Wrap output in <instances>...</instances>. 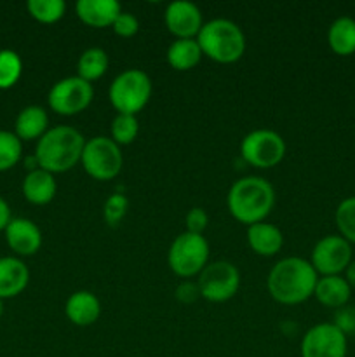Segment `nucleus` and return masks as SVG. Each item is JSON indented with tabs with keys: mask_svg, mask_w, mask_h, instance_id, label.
Here are the masks:
<instances>
[{
	"mask_svg": "<svg viewBox=\"0 0 355 357\" xmlns=\"http://www.w3.org/2000/svg\"><path fill=\"white\" fill-rule=\"evenodd\" d=\"M319 274L308 260L289 257L271 267L267 288L271 298L284 305H298L306 302L315 291Z\"/></svg>",
	"mask_w": 355,
	"mask_h": 357,
	"instance_id": "nucleus-1",
	"label": "nucleus"
},
{
	"mask_svg": "<svg viewBox=\"0 0 355 357\" xmlns=\"http://www.w3.org/2000/svg\"><path fill=\"white\" fill-rule=\"evenodd\" d=\"M86 138L72 126H56L37 142L35 159L40 169L49 173H65L82 159Z\"/></svg>",
	"mask_w": 355,
	"mask_h": 357,
	"instance_id": "nucleus-2",
	"label": "nucleus"
},
{
	"mask_svg": "<svg viewBox=\"0 0 355 357\" xmlns=\"http://www.w3.org/2000/svg\"><path fill=\"white\" fill-rule=\"evenodd\" d=\"M228 211L244 225L265 222L275 206V190L265 178L244 176L230 187L226 195Z\"/></svg>",
	"mask_w": 355,
	"mask_h": 357,
	"instance_id": "nucleus-3",
	"label": "nucleus"
},
{
	"mask_svg": "<svg viewBox=\"0 0 355 357\" xmlns=\"http://www.w3.org/2000/svg\"><path fill=\"white\" fill-rule=\"evenodd\" d=\"M197 42L202 49V54L223 65L239 61L246 52L244 31L240 30L239 24L223 17H216L202 24Z\"/></svg>",
	"mask_w": 355,
	"mask_h": 357,
	"instance_id": "nucleus-4",
	"label": "nucleus"
},
{
	"mask_svg": "<svg viewBox=\"0 0 355 357\" xmlns=\"http://www.w3.org/2000/svg\"><path fill=\"white\" fill-rule=\"evenodd\" d=\"M108 98L118 114L136 115L152 98V80L143 70L129 68L111 80Z\"/></svg>",
	"mask_w": 355,
	"mask_h": 357,
	"instance_id": "nucleus-5",
	"label": "nucleus"
},
{
	"mask_svg": "<svg viewBox=\"0 0 355 357\" xmlns=\"http://www.w3.org/2000/svg\"><path fill=\"white\" fill-rule=\"evenodd\" d=\"M167 264L178 278L190 279L200 274L209 264V244L205 237L184 230L171 244Z\"/></svg>",
	"mask_w": 355,
	"mask_h": 357,
	"instance_id": "nucleus-6",
	"label": "nucleus"
},
{
	"mask_svg": "<svg viewBox=\"0 0 355 357\" xmlns=\"http://www.w3.org/2000/svg\"><path fill=\"white\" fill-rule=\"evenodd\" d=\"M80 162L94 180L108 181L118 176L124 166V157L120 146L113 139L108 136H94L86 142Z\"/></svg>",
	"mask_w": 355,
	"mask_h": 357,
	"instance_id": "nucleus-7",
	"label": "nucleus"
},
{
	"mask_svg": "<svg viewBox=\"0 0 355 357\" xmlns=\"http://www.w3.org/2000/svg\"><path fill=\"white\" fill-rule=\"evenodd\" d=\"M240 155L251 166L270 169L284 159L285 142L271 129H254L242 138Z\"/></svg>",
	"mask_w": 355,
	"mask_h": 357,
	"instance_id": "nucleus-8",
	"label": "nucleus"
},
{
	"mask_svg": "<svg viewBox=\"0 0 355 357\" xmlns=\"http://www.w3.org/2000/svg\"><path fill=\"white\" fill-rule=\"evenodd\" d=\"M197 286L200 289V296L209 302H226L239 291L240 272L235 265L226 260L212 261L198 274Z\"/></svg>",
	"mask_w": 355,
	"mask_h": 357,
	"instance_id": "nucleus-9",
	"label": "nucleus"
},
{
	"mask_svg": "<svg viewBox=\"0 0 355 357\" xmlns=\"http://www.w3.org/2000/svg\"><path fill=\"white\" fill-rule=\"evenodd\" d=\"M93 84L75 75L58 80L51 87V91H49L47 101L52 112L72 117V115H77L86 110L90 105V101H93Z\"/></svg>",
	"mask_w": 355,
	"mask_h": 357,
	"instance_id": "nucleus-10",
	"label": "nucleus"
},
{
	"mask_svg": "<svg viewBox=\"0 0 355 357\" xmlns=\"http://www.w3.org/2000/svg\"><path fill=\"white\" fill-rule=\"evenodd\" d=\"M310 264L317 274L341 275L352 264V244L341 236H326L313 246Z\"/></svg>",
	"mask_w": 355,
	"mask_h": 357,
	"instance_id": "nucleus-11",
	"label": "nucleus"
},
{
	"mask_svg": "<svg viewBox=\"0 0 355 357\" xmlns=\"http://www.w3.org/2000/svg\"><path fill=\"white\" fill-rule=\"evenodd\" d=\"M347 335L333 323L315 324L301 340V357H347Z\"/></svg>",
	"mask_w": 355,
	"mask_h": 357,
	"instance_id": "nucleus-12",
	"label": "nucleus"
},
{
	"mask_svg": "<svg viewBox=\"0 0 355 357\" xmlns=\"http://www.w3.org/2000/svg\"><path fill=\"white\" fill-rule=\"evenodd\" d=\"M164 21L176 38H195L204 24L200 9L188 0L171 2L164 14Z\"/></svg>",
	"mask_w": 355,
	"mask_h": 357,
	"instance_id": "nucleus-13",
	"label": "nucleus"
},
{
	"mask_svg": "<svg viewBox=\"0 0 355 357\" xmlns=\"http://www.w3.org/2000/svg\"><path fill=\"white\" fill-rule=\"evenodd\" d=\"M3 234H6L7 246L17 257H31L42 246L40 229L37 227V223L28 218H13L3 230Z\"/></svg>",
	"mask_w": 355,
	"mask_h": 357,
	"instance_id": "nucleus-14",
	"label": "nucleus"
},
{
	"mask_svg": "<svg viewBox=\"0 0 355 357\" xmlns=\"http://www.w3.org/2000/svg\"><path fill=\"white\" fill-rule=\"evenodd\" d=\"M30 271L23 260L16 257L0 258V298H14L26 289Z\"/></svg>",
	"mask_w": 355,
	"mask_h": 357,
	"instance_id": "nucleus-15",
	"label": "nucleus"
},
{
	"mask_svg": "<svg viewBox=\"0 0 355 357\" xmlns=\"http://www.w3.org/2000/svg\"><path fill=\"white\" fill-rule=\"evenodd\" d=\"M75 13L79 20L89 26L106 28L113 24L122 9L117 0H79Z\"/></svg>",
	"mask_w": 355,
	"mask_h": 357,
	"instance_id": "nucleus-16",
	"label": "nucleus"
},
{
	"mask_svg": "<svg viewBox=\"0 0 355 357\" xmlns=\"http://www.w3.org/2000/svg\"><path fill=\"white\" fill-rule=\"evenodd\" d=\"M65 314L75 326L86 328L96 323L101 314V303L90 291H75L66 300Z\"/></svg>",
	"mask_w": 355,
	"mask_h": 357,
	"instance_id": "nucleus-17",
	"label": "nucleus"
},
{
	"mask_svg": "<svg viewBox=\"0 0 355 357\" xmlns=\"http://www.w3.org/2000/svg\"><path fill=\"white\" fill-rule=\"evenodd\" d=\"M58 185H56L54 174L45 169L28 171L23 180V195L28 202L35 206H44L54 199Z\"/></svg>",
	"mask_w": 355,
	"mask_h": 357,
	"instance_id": "nucleus-18",
	"label": "nucleus"
},
{
	"mask_svg": "<svg viewBox=\"0 0 355 357\" xmlns=\"http://www.w3.org/2000/svg\"><path fill=\"white\" fill-rule=\"evenodd\" d=\"M313 296L329 309H341L348 305L352 296V288L343 275H322L319 278Z\"/></svg>",
	"mask_w": 355,
	"mask_h": 357,
	"instance_id": "nucleus-19",
	"label": "nucleus"
},
{
	"mask_svg": "<svg viewBox=\"0 0 355 357\" xmlns=\"http://www.w3.org/2000/svg\"><path fill=\"white\" fill-rule=\"evenodd\" d=\"M49 117L47 112L38 105L24 107L17 114L14 122V135L21 142H31V139H40L49 131Z\"/></svg>",
	"mask_w": 355,
	"mask_h": 357,
	"instance_id": "nucleus-20",
	"label": "nucleus"
},
{
	"mask_svg": "<svg viewBox=\"0 0 355 357\" xmlns=\"http://www.w3.org/2000/svg\"><path fill=\"white\" fill-rule=\"evenodd\" d=\"M247 243L251 250L261 257H274L282 250L284 236L275 225L267 222L254 223L247 229Z\"/></svg>",
	"mask_w": 355,
	"mask_h": 357,
	"instance_id": "nucleus-21",
	"label": "nucleus"
},
{
	"mask_svg": "<svg viewBox=\"0 0 355 357\" xmlns=\"http://www.w3.org/2000/svg\"><path fill=\"white\" fill-rule=\"evenodd\" d=\"M202 56L204 54L197 38H176L167 49V63L180 72H187L197 66Z\"/></svg>",
	"mask_w": 355,
	"mask_h": 357,
	"instance_id": "nucleus-22",
	"label": "nucleus"
},
{
	"mask_svg": "<svg viewBox=\"0 0 355 357\" xmlns=\"http://www.w3.org/2000/svg\"><path fill=\"white\" fill-rule=\"evenodd\" d=\"M327 42L331 51L338 56H350L355 52V20L341 16L331 23L327 30Z\"/></svg>",
	"mask_w": 355,
	"mask_h": 357,
	"instance_id": "nucleus-23",
	"label": "nucleus"
},
{
	"mask_svg": "<svg viewBox=\"0 0 355 357\" xmlns=\"http://www.w3.org/2000/svg\"><path fill=\"white\" fill-rule=\"evenodd\" d=\"M108 63L110 61H108V54L104 49L89 47L80 54L79 63H77V72H79L80 79L94 82L104 75V72L108 70Z\"/></svg>",
	"mask_w": 355,
	"mask_h": 357,
	"instance_id": "nucleus-24",
	"label": "nucleus"
},
{
	"mask_svg": "<svg viewBox=\"0 0 355 357\" xmlns=\"http://www.w3.org/2000/svg\"><path fill=\"white\" fill-rule=\"evenodd\" d=\"M23 73V61L13 49L0 51V89H10L16 86Z\"/></svg>",
	"mask_w": 355,
	"mask_h": 357,
	"instance_id": "nucleus-25",
	"label": "nucleus"
},
{
	"mask_svg": "<svg viewBox=\"0 0 355 357\" xmlns=\"http://www.w3.org/2000/svg\"><path fill=\"white\" fill-rule=\"evenodd\" d=\"M26 9L33 20L51 24L65 16L66 3L63 0H28Z\"/></svg>",
	"mask_w": 355,
	"mask_h": 357,
	"instance_id": "nucleus-26",
	"label": "nucleus"
},
{
	"mask_svg": "<svg viewBox=\"0 0 355 357\" xmlns=\"http://www.w3.org/2000/svg\"><path fill=\"white\" fill-rule=\"evenodd\" d=\"M23 155V142L14 132L0 129V173L16 166Z\"/></svg>",
	"mask_w": 355,
	"mask_h": 357,
	"instance_id": "nucleus-27",
	"label": "nucleus"
},
{
	"mask_svg": "<svg viewBox=\"0 0 355 357\" xmlns=\"http://www.w3.org/2000/svg\"><path fill=\"white\" fill-rule=\"evenodd\" d=\"M139 132V122L136 115L117 114L111 122V139L118 146L131 145Z\"/></svg>",
	"mask_w": 355,
	"mask_h": 357,
	"instance_id": "nucleus-28",
	"label": "nucleus"
},
{
	"mask_svg": "<svg viewBox=\"0 0 355 357\" xmlns=\"http://www.w3.org/2000/svg\"><path fill=\"white\" fill-rule=\"evenodd\" d=\"M340 236L350 244H355V195L343 199L334 213Z\"/></svg>",
	"mask_w": 355,
	"mask_h": 357,
	"instance_id": "nucleus-29",
	"label": "nucleus"
},
{
	"mask_svg": "<svg viewBox=\"0 0 355 357\" xmlns=\"http://www.w3.org/2000/svg\"><path fill=\"white\" fill-rule=\"evenodd\" d=\"M129 201L124 194H111L110 197L104 201L103 206V218L108 225L115 227L124 220L127 215Z\"/></svg>",
	"mask_w": 355,
	"mask_h": 357,
	"instance_id": "nucleus-30",
	"label": "nucleus"
},
{
	"mask_svg": "<svg viewBox=\"0 0 355 357\" xmlns=\"http://www.w3.org/2000/svg\"><path fill=\"white\" fill-rule=\"evenodd\" d=\"M111 28H113V31L118 35V37L127 38L138 33L139 21L134 14L122 10V13L117 16V20L113 21V24H111Z\"/></svg>",
	"mask_w": 355,
	"mask_h": 357,
	"instance_id": "nucleus-31",
	"label": "nucleus"
},
{
	"mask_svg": "<svg viewBox=\"0 0 355 357\" xmlns=\"http://www.w3.org/2000/svg\"><path fill=\"white\" fill-rule=\"evenodd\" d=\"M334 326L345 335H354L355 333V309L350 305H345L336 310L334 314Z\"/></svg>",
	"mask_w": 355,
	"mask_h": 357,
	"instance_id": "nucleus-32",
	"label": "nucleus"
},
{
	"mask_svg": "<svg viewBox=\"0 0 355 357\" xmlns=\"http://www.w3.org/2000/svg\"><path fill=\"white\" fill-rule=\"evenodd\" d=\"M184 223H187V232L200 234V236H204V230L207 229L209 216L202 208H191L190 211L187 213Z\"/></svg>",
	"mask_w": 355,
	"mask_h": 357,
	"instance_id": "nucleus-33",
	"label": "nucleus"
},
{
	"mask_svg": "<svg viewBox=\"0 0 355 357\" xmlns=\"http://www.w3.org/2000/svg\"><path fill=\"white\" fill-rule=\"evenodd\" d=\"M200 296V289H198L197 282L184 281L181 282L176 288V298L180 300L181 303H191Z\"/></svg>",
	"mask_w": 355,
	"mask_h": 357,
	"instance_id": "nucleus-34",
	"label": "nucleus"
},
{
	"mask_svg": "<svg viewBox=\"0 0 355 357\" xmlns=\"http://www.w3.org/2000/svg\"><path fill=\"white\" fill-rule=\"evenodd\" d=\"M10 220H13V216H10L9 204H7V202L0 197V232H2V230H6V227L9 225Z\"/></svg>",
	"mask_w": 355,
	"mask_h": 357,
	"instance_id": "nucleus-35",
	"label": "nucleus"
},
{
	"mask_svg": "<svg viewBox=\"0 0 355 357\" xmlns=\"http://www.w3.org/2000/svg\"><path fill=\"white\" fill-rule=\"evenodd\" d=\"M345 279H347V282L350 284V288L355 289V261L352 260V264L348 265L347 271H345Z\"/></svg>",
	"mask_w": 355,
	"mask_h": 357,
	"instance_id": "nucleus-36",
	"label": "nucleus"
},
{
	"mask_svg": "<svg viewBox=\"0 0 355 357\" xmlns=\"http://www.w3.org/2000/svg\"><path fill=\"white\" fill-rule=\"evenodd\" d=\"M3 316V300L0 298V317Z\"/></svg>",
	"mask_w": 355,
	"mask_h": 357,
	"instance_id": "nucleus-37",
	"label": "nucleus"
}]
</instances>
